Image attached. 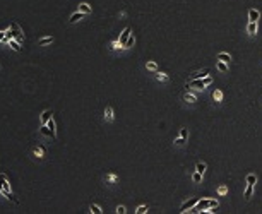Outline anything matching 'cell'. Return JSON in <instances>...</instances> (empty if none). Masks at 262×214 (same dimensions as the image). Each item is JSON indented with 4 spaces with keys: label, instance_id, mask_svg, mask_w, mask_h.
Masks as SVG:
<instances>
[{
    "label": "cell",
    "instance_id": "cell-33",
    "mask_svg": "<svg viewBox=\"0 0 262 214\" xmlns=\"http://www.w3.org/2000/svg\"><path fill=\"white\" fill-rule=\"evenodd\" d=\"M137 214H144V212H147V206H141V207H137Z\"/></svg>",
    "mask_w": 262,
    "mask_h": 214
},
{
    "label": "cell",
    "instance_id": "cell-37",
    "mask_svg": "<svg viewBox=\"0 0 262 214\" xmlns=\"http://www.w3.org/2000/svg\"><path fill=\"white\" fill-rule=\"evenodd\" d=\"M111 48H113V50H116V48H122L120 41H113V43H111Z\"/></svg>",
    "mask_w": 262,
    "mask_h": 214
},
{
    "label": "cell",
    "instance_id": "cell-9",
    "mask_svg": "<svg viewBox=\"0 0 262 214\" xmlns=\"http://www.w3.org/2000/svg\"><path fill=\"white\" fill-rule=\"evenodd\" d=\"M82 17H84V12H81V10H79V12L72 14V16H70V19H69V23H70V24H74V23H77V21H81Z\"/></svg>",
    "mask_w": 262,
    "mask_h": 214
},
{
    "label": "cell",
    "instance_id": "cell-39",
    "mask_svg": "<svg viewBox=\"0 0 262 214\" xmlns=\"http://www.w3.org/2000/svg\"><path fill=\"white\" fill-rule=\"evenodd\" d=\"M0 69H2V67H0Z\"/></svg>",
    "mask_w": 262,
    "mask_h": 214
},
{
    "label": "cell",
    "instance_id": "cell-34",
    "mask_svg": "<svg viewBox=\"0 0 262 214\" xmlns=\"http://www.w3.org/2000/svg\"><path fill=\"white\" fill-rule=\"evenodd\" d=\"M187 135H188V130H187V129H182V130H180V137L187 140Z\"/></svg>",
    "mask_w": 262,
    "mask_h": 214
},
{
    "label": "cell",
    "instance_id": "cell-30",
    "mask_svg": "<svg viewBox=\"0 0 262 214\" xmlns=\"http://www.w3.org/2000/svg\"><path fill=\"white\" fill-rule=\"evenodd\" d=\"M134 45V34H130L129 36V39H127V43H125V46H123V48H130V46Z\"/></svg>",
    "mask_w": 262,
    "mask_h": 214
},
{
    "label": "cell",
    "instance_id": "cell-26",
    "mask_svg": "<svg viewBox=\"0 0 262 214\" xmlns=\"http://www.w3.org/2000/svg\"><path fill=\"white\" fill-rule=\"evenodd\" d=\"M89 209H91V212H94V214H101V212H103V211H101V207H100V206H96V204H91Z\"/></svg>",
    "mask_w": 262,
    "mask_h": 214
},
{
    "label": "cell",
    "instance_id": "cell-27",
    "mask_svg": "<svg viewBox=\"0 0 262 214\" xmlns=\"http://www.w3.org/2000/svg\"><path fill=\"white\" fill-rule=\"evenodd\" d=\"M156 79H158V81H161V82H166L170 77H168L166 74H161V72H158V74H156Z\"/></svg>",
    "mask_w": 262,
    "mask_h": 214
},
{
    "label": "cell",
    "instance_id": "cell-12",
    "mask_svg": "<svg viewBox=\"0 0 262 214\" xmlns=\"http://www.w3.org/2000/svg\"><path fill=\"white\" fill-rule=\"evenodd\" d=\"M249 19L252 21V23H257V21H259V10L250 9V10H249Z\"/></svg>",
    "mask_w": 262,
    "mask_h": 214
},
{
    "label": "cell",
    "instance_id": "cell-2",
    "mask_svg": "<svg viewBox=\"0 0 262 214\" xmlns=\"http://www.w3.org/2000/svg\"><path fill=\"white\" fill-rule=\"evenodd\" d=\"M207 207H218V201H211V199H204V201H199L194 207L190 209L192 212H201L206 211Z\"/></svg>",
    "mask_w": 262,
    "mask_h": 214
},
{
    "label": "cell",
    "instance_id": "cell-19",
    "mask_svg": "<svg viewBox=\"0 0 262 214\" xmlns=\"http://www.w3.org/2000/svg\"><path fill=\"white\" fill-rule=\"evenodd\" d=\"M183 101H187V103H195V101H197V98H195L194 96V94H185V96H183Z\"/></svg>",
    "mask_w": 262,
    "mask_h": 214
},
{
    "label": "cell",
    "instance_id": "cell-36",
    "mask_svg": "<svg viewBox=\"0 0 262 214\" xmlns=\"http://www.w3.org/2000/svg\"><path fill=\"white\" fill-rule=\"evenodd\" d=\"M175 144H178V146H183V144H185V139L178 137V139H175Z\"/></svg>",
    "mask_w": 262,
    "mask_h": 214
},
{
    "label": "cell",
    "instance_id": "cell-7",
    "mask_svg": "<svg viewBox=\"0 0 262 214\" xmlns=\"http://www.w3.org/2000/svg\"><path fill=\"white\" fill-rule=\"evenodd\" d=\"M7 45H9L10 48L14 50V52H21V50H23V48H21V45H19V41H17V39H14V38H10Z\"/></svg>",
    "mask_w": 262,
    "mask_h": 214
},
{
    "label": "cell",
    "instance_id": "cell-6",
    "mask_svg": "<svg viewBox=\"0 0 262 214\" xmlns=\"http://www.w3.org/2000/svg\"><path fill=\"white\" fill-rule=\"evenodd\" d=\"M130 34H132V33H130V28H125V29H123V33L120 34V39H118V41H120V45H122V48L125 46V43H127V39H129Z\"/></svg>",
    "mask_w": 262,
    "mask_h": 214
},
{
    "label": "cell",
    "instance_id": "cell-13",
    "mask_svg": "<svg viewBox=\"0 0 262 214\" xmlns=\"http://www.w3.org/2000/svg\"><path fill=\"white\" fill-rule=\"evenodd\" d=\"M53 43V36H45V38L38 39V46H45V45H50Z\"/></svg>",
    "mask_w": 262,
    "mask_h": 214
},
{
    "label": "cell",
    "instance_id": "cell-32",
    "mask_svg": "<svg viewBox=\"0 0 262 214\" xmlns=\"http://www.w3.org/2000/svg\"><path fill=\"white\" fill-rule=\"evenodd\" d=\"M147 69L149 70H158V65H156V62H147Z\"/></svg>",
    "mask_w": 262,
    "mask_h": 214
},
{
    "label": "cell",
    "instance_id": "cell-3",
    "mask_svg": "<svg viewBox=\"0 0 262 214\" xmlns=\"http://www.w3.org/2000/svg\"><path fill=\"white\" fill-rule=\"evenodd\" d=\"M211 82H213V77L207 75V77H204V79H190V82H188L187 86H192V88H197V89H204L206 86H209Z\"/></svg>",
    "mask_w": 262,
    "mask_h": 214
},
{
    "label": "cell",
    "instance_id": "cell-35",
    "mask_svg": "<svg viewBox=\"0 0 262 214\" xmlns=\"http://www.w3.org/2000/svg\"><path fill=\"white\" fill-rule=\"evenodd\" d=\"M0 41H2V43H9V39L5 38V31H0Z\"/></svg>",
    "mask_w": 262,
    "mask_h": 214
},
{
    "label": "cell",
    "instance_id": "cell-23",
    "mask_svg": "<svg viewBox=\"0 0 262 214\" xmlns=\"http://www.w3.org/2000/svg\"><path fill=\"white\" fill-rule=\"evenodd\" d=\"M216 65H218V69H219L221 72H226V70H228V65H226V62H223V60H219Z\"/></svg>",
    "mask_w": 262,
    "mask_h": 214
},
{
    "label": "cell",
    "instance_id": "cell-38",
    "mask_svg": "<svg viewBox=\"0 0 262 214\" xmlns=\"http://www.w3.org/2000/svg\"><path fill=\"white\" fill-rule=\"evenodd\" d=\"M116 212H118V214H123V212H125V207H123V206H118V207H116Z\"/></svg>",
    "mask_w": 262,
    "mask_h": 214
},
{
    "label": "cell",
    "instance_id": "cell-5",
    "mask_svg": "<svg viewBox=\"0 0 262 214\" xmlns=\"http://www.w3.org/2000/svg\"><path fill=\"white\" fill-rule=\"evenodd\" d=\"M197 202H199V199H197V197H194V199H190V201L183 202V204H182V207H180V212H185L187 209H192L195 204H197Z\"/></svg>",
    "mask_w": 262,
    "mask_h": 214
},
{
    "label": "cell",
    "instance_id": "cell-21",
    "mask_svg": "<svg viewBox=\"0 0 262 214\" xmlns=\"http://www.w3.org/2000/svg\"><path fill=\"white\" fill-rule=\"evenodd\" d=\"M213 99L214 101H221V99H223V93H221L219 89H216V91L213 93Z\"/></svg>",
    "mask_w": 262,
    "mask_h": 214
},
{
    "label": "cell",
    "instance_id": "cell-16",
    "mask_svg": "<svg viewBox=\"0 0 262 214\" xmlns=\"http://www.w3.org/2000/svg\"><path fill=\"white\" fill-rule=\"evenodd\" d=\"M247 31H249V34H255L257 33V23H252V21H250L249 23V26H247Z\"/></svg>",
    "mask_w": 262,
    "mask_h": 214
},
{
    "label": "cell",
    "instance_id": "cell-11",
    "mask_svg": "<svg viewBox=\"0 0 262 214\" xmlns=\"http://www.w3.org/2000/svg\"><path fill=\"white\" fill-rule=\"evenodd\" d=\"M207 75H209V70H207V69H204L202 72H195V74H192L190 79H204V77H207Z\"/></svg>",
    "mask_w": 262,
    "mask_h": 214
},
{
    "label": "cell",
    "instance_id": "cell-17",
    "mask_svg": "<svg viewBox=\"0 0 262 214\" xmlns=\"http://www.w3.org/2000/svg\"><path fill=\"white\" fill-rule=\"evenodd\" d=\"M218 60H223V62H230L231 60V57H230V53H218V57H216Z\"/></svg>",
    "mask_w": 262,
    "mask_h": 214
},
{
    "label": "cell",
    "instance_id": "cell-20",
    "mask_svg": "<svg viewBox=\"0 0 262 214\" xmlns=\"http://www.w3.org/2000/svg\"><path fill=\"white\" fill-rule=\"evenodd\" d=\"M46 125H48V127H50V130L53 132V137H57V129H55V122H53V118H50Z\"/></svg>",
    "mask_w": 262,
    "mask_h": 214
},
{
    "label": "cell",
    "instance_id": "cell-24",
    "mask_svg": "<svg viewBox=\"0 0 262 214\" xmlns=\"http://www.w3.org/2000/svg\"><path fill=\"white\" fill-rule=\"evenodd\" d=\"M195 171H199L201 175H204V171H206V165H204V163H197V165H195Z\"/></svg>",
    "mask_w": 262,
    "mask_h": 214
},
{
    "label": "cell",
    "instance_id": "cell-28",
    "mask_svg": "<svg viewBox=\"0 0 262 214\" xmlns=\"http://www.w3.org/2000/svg\"><path fill=\"white\" fill-rule=\"evenodd\" d=\"M255 182H257V176H255V175H252V173H250V175H249V176H247V183L254 185V183H255Z\"/></svg>",
    "mask_w": 262,
    "mask_h": 214
},
{
    "label": "cell",
    "instance_id": "cell-4",
    "mask_svg": "<svg viewBox=\"0 0 262 214\" xmlns=\"http://www.w3.org/2000/svg\"><path fill=\"white\" fill-rule=\"evenodd\" d=\"M10 31H12V38H14V39H17V41H19V43L24 39V34H23V31H21V28L17 26L16 23H12V24H10Z\"/></svg>",
    "mask_w": 262,
    "mask_h": 214
},
{
    "label": "cell",
    "instance_id": "cell-31",
    "mask_svg": "<svg viewBox=\"0 0 262 214\" xmlns=\"http://www.w3.org/2000/svg\"><path fill=\"white\" fill-rule=\"evenodd\" d=\"M201 178H202V175H201L199 171H195L194 175H192V180H194L195 183H199V182H201Z\"/></svg>",
    "mask_w": 262,
    "mask_h": 214
},
{
    "label": "cell",
    "instance_id": "cell-15",
    "mask_svg": "<svg viewBox=\"0 0 262 214\" xmlns=\"http://www.w3.org/2000/svg\"><path fill=\"white\" fill-rule=\"evenodd\" d=\"M105 118H106L108 122L113 120V108L111 106H106V110H105Z\"/></svg>",
    "mask_w": 262,
    "mask_h": 214
},
{
    "label": "cell",
    "instance_id": "cell-14",
    "mask_svg": "<svg viewBox=\"0 0 262 214\" xmlns=\"http://www.w3.org/2000/svg\"><path fill=\"white\" fill-rule=\"evenodd\" d=\"M41 135H46V137H52V139H55V137H53V132L52 130H50V127L46 125H41Z\"/></svg>",
    "mask_w": 262,
    "mask_h": 214
},
{
    "label": "cell",
    "instance_id": "cell-8",
    "mask_svg": "<svg viewBox=\"0 0 262 214\" xmlns=\"http://www.w3.org/2000/svg\"><path fill=\"white\" fill-rule=\"evenodd\" d=\"M52 110H45V111H43V113H41V125H45V123H48V120H50V118H52Z\"/></svg>",
    "mask_w": 262,
    "mask_h": 214
},
{
    "label": "cell",
    "instance_id": "cell-18",
    "mask_svg": "<svg viewBox=\"0 0 262 214\" xmlns=\"http://www.w3.org/2000/svg\"><path fill=\"white\" fill-rule=\"evenodd\" d=\"M79 10L84 12V14H89L91 12V5H89V3H81V5H79Z\"/></svg>",
    "mask_w": 262,
    "mask_h": 214
},
{
    "label": "cell",
    "instance_id": "cell-22",
    "mask_svg": "<svg viewBox=\"0 0 262 214\" xmlns=\"http://www.w3.org/2000/svg\"><path fill=\"white\" fill-rule=\"evenodd\" d=\"M105 180H106L108 183H115L116 180H118V176L113 175V173H110V175H106V176H105Z\"/></svg>",
    "mask_w": 262,
    "mask_h": 214
},
{
    "label": "cell",
    "instance_id": "cell-1",
    "mask_svg": "<svg viewBox=\"0 0 262 214\" xmlns=\"http://www.w3.org/2000/svg\"><path fill=\"white\" fill-rule=\"evenodd\" d=\"M0 192H2L3 195H5L9 201H12L14 204H19V201H17V197L12 194V190H10V183H9V178H7L3 173H0Z\"/></svg>",
    "mask_w": 262,
    "mask_h": 214
},
{
    "label": "cell",
    "instance_id": "cell-10",
    "mask_svg": "<svg viewBox=\"0 0 262 214\" xmlns=\"http://www.w3.org/2000/svg\"><path fill=\"white\" fill-rule=\"evenodd\" d=\"M33 153H34V156L38 159H41V158H45V147H43V146H36Z\"/></svg>",
    "mask_w": 262,
    "mask_h": 214
},
{
    "label": "cell",
    "instance_id": "cell-29",
    "mask_svg": "<svg viewBox=\"0 0 262 214\" xmlns=\"http://www.w3.org/2000/svg\"><path fill=\"white\" fill-rule=\"evenodd\" d=\"M218 194H219V195H226V194H228V188H226V185H221V187L218 188Z\"/></svg>",
    "mask_w": 262,
    "mask_h": 214
},
{
    "label": "cell",
    "instance_id": "cell-25",
    "mask_svg": "<svg viewBox=\"0 0 262 214\" xmlns=\"http://www.w3.org/2000/svg\"><path fill=\"white\" fill-rule=\"evenodd\" d=\"M252 194H254V185L249 183V187H247V190H245V199H250Z\"/></svg>",
    "mask_w": 262,
    "mask_h": 214
}]
</instances>
